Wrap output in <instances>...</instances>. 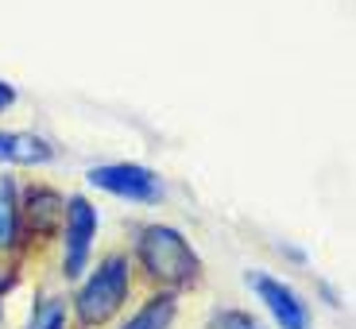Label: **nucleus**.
Masks as SVG:
<instances>
[{"instance_id": "obj_1", "label": "nucleus", "mask_w": 356, "mask_h": 329, "mask_svg": "<svg viewBox=\"0 0 356 329\" xmlns=\"http://www.w3.org/2000/svg\"><path fill=\"white\" fill-rule=\"evenodd\" d=\"M136 256L147 267V275L163 287H186L197 279V252L190 248V241L170 225H147L140 232Z\"/></svg>"}, {"instance_id": "obj_2", "label": "nucleus", "mask_w": 356, "mask_h": 329, "mask_svg": "<svg viewBox=\"0 0 356 329\" xmlns=\"http://www.w3.org/2000/svg\"><path fill=\"white\" fill-rule=\"evenodd\" d=\"M128 287H132V275H128V259L124 256H105L97 264V271L81 283L78 298H74V310H78V321L86 329H97L105 321H113L120 314L128 298Z\"/></svg>"}, {"instance_id": "obj_3", "label": "nucleus", "mask_w": 356, "mask_h": 329, "mask_svg": "<svg viewBox=\"0 0 356 329\" xmlns=\"http://www.w3.org/2000/svg\"><path fill=\"white\" fill-rule=\"evenodd\" d=\"M89 182L97 190L113 198H124L136 205H152L163 198V182L152 167H140V163H105V167L89 170Z\"/></svg>"}, {"instance_id": "obj_4", "label": "nucleus", "mask_w": 356, "mask_h": 329, "mask_svg": "<svg viewBox=\"0 0 356 329\" xmlns=\"http://www.w3.org/2000/svg\"><path fill=\"white\" fill-rule=\"evenodd\" d=\"M244 283H248L252 294H256L259 303L267 306V314L275 318L279 329H314L310 306H306V298L294 291L291 283H283V279H275V275H267V271H248V275H244Z\"/></svg>"}, {"instance_id": "obj_5", "label": "nucleus", "mask_w": 356, "mask_h": 329, "mask_svg": "<svg viewBox=\"0 0 356 329\" xmlns=\"http://www.w3.org/2000/svg\"><path fill=\"white\" fill-rule=\"evenodd\" d=\"M66 256H63V275L78 279L89 267V252H93V236H97V209L86 198H70L66 205Z\"/></svg>"}, {"instance_id": "obj_6", "label": "nucleus", "mask_w": 356, "mask_h": 329, "mask_svg": "<svg viewBox=\"0 0 356 329\" xmlns=\"http://www.w3.org/2000/svg\"><path fill=\"white\" fill-rule=\"evenodd\" d=\"M54 159V147L31 132H0V163L12 167H43Z\"/></svg>"}, {"instance_id": "obj_7", "label": "nucleus", "mask_w": 356, "mask_h": 329, "mask_svg": "<svg viewBox=\"0 0 356 329\" xmlns=\"http://www.w3.org/2000/svg\"><path fill=\"white\" fill-rule=\"evenodd\" d=\"M175 294H155L147 306H140V310L132 314V318L124 321V329H170V321H175Z\"/></svg>"}, {"instance_id": "obj_8", "label": "nucleus", "mask_w": 356, "mask_h": 329, "mask_svg": "<svg viewBox=\"0 0 356 329\" xmlns=\"http://www.w3.org/2000/svg\"><path fill=\"white\" fill-rule=\"evenodd\" d=\"M19 236V202H16V182L0 175V248H12Z\"/></svg>"}, {"instance_id": "obj_9", "label": "nucleus", "mask_w": 356, "mask_h": 329, "mask_svg": "<svg viewBox=\"0 0 356 329\" xmlns=\"http://www.w3.org/2000/svg\"><path fill=\"white\" fill-rule=\"evenodd\" d=\"M27 329H66V306L58 298H43L31 314V326Z\"/></svg>"}, {"instance_id": "obj_10", "label": "nucleus", "mask_w": 356, "mask_h": 329, "mask_svg": "<svg viewBox=\"0 0 356 329\" xmlns=\"http://www.w3.org/2000/svg\"><path fill=\"white\" fill-rule=\"evenodd\" d=\"M213 329H264V326L244 310H225V314L213 318Z\"/></svg>"}, {"instance_id": "obj_11", "label": "nucleus", "mask_w": 356, "mask_h": 329, "mask_svg": "<svg viewBox=\"0 0 356 329\" xmlns=\"http://www.w3.org/2000/svg\"><path fill=\"white\" fill-rule=\"evenodd\" d=\"M12 101H16V89H12L8 81H0V113H4V109H8Z\"/></svg>"}, {"instance_id": "obj_12", "label": "nucleus", "mask_w": 356, "mask_h": 329, "mask_svg": "<svg viewBox=\"0 0 356 329\" xmlns=\"http://www.w3.org/2000/svg\"><path fill=\"white\" fill-rule=\"evenodd\" d=\"M4 291H8V283H4V279H0V306H4ZM0 318H4V314H0Z\"/></svg>"}]
</instances>
